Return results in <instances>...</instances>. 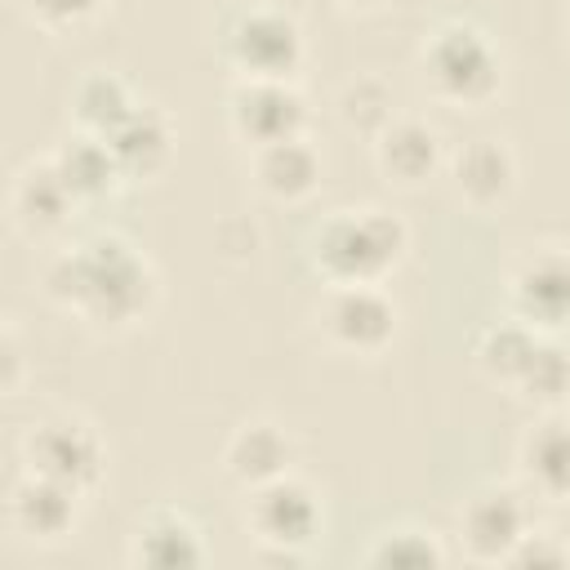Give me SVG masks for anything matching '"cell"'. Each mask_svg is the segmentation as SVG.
Masks as SVG:
<instances>
[{
  "instance_id": "obj_1",
  "label": "cell",
  "mask_w": 570,
  "mask_h": 570,
  "mask_svg": "<svg viewBox=\"0 0 570 570\" xmlns=\"http://www.w3.org/2000/svg\"><path fill=\"white\" fill-rule=\"evenodd\" d=\"M45 294L98 330H125L147 316L156 298V276L125 236L98 232L49 263Z\"/></svg>"
},
{
  "instance_id": "obj_2",
  "label": "cell",
  "mask_w": 570,
  "mask_h": 570,
  "mask_svg": "<svg viewBox=\"0 0 570 570\" xmlns=\"http://www.w3.org/2000/svg\"><path fill=\"white\" fill-rule=\"evenodd\" d=\"M410 249V227L387 209H338L307 236L312 272L325 285L383 281Z\"/></svg>"
},
{
  "instance_id": "obj_3",
  "label": "cell",
  "mask_w": 570,
  "mask_h": 570,
  "mask_svg": "<svg viewBox=\"0 0 570 570\" xmlns=\"http://www.w3.org/2000/svg\"><path fill=\"white\" fill-rule=\"evenodd\" d=\"M419 67L428 89L441 102L454 107H481L499 94L503 80V53L490 40L485 27L468 22V18H445L428 31L423 49H419Z\"/></svg>"
},
{
  "instance_id": "obj_4",
  "label": "cell",
  "mask_w": 570,
  "mask_h": 570,
  "mask_svg": "<svg viewBox=\"0 0 570 570\" xmlns=\"http://www.w3.org/2000/svg\"><path fill=\"white\" fill-rule=\"evenodd\" d=\"M218 49L236 71V80H294V71L303 67L298 22L267 4H249L232 13L218 36Z\"/></svg>"
},
{
  "instance_id": "obj_5",
  "label": "cell",
  "mask_w": 570,
  "mask_h": 570,
  "mask_svg": "<svg viewBox=\"0 0 570 570\" xmlns=\"http://www.w3.org/2000/svg\"><path fill=\"white\" fill-rule=\"evenodd\" d=\"M245 494H249L245 525L267 552L303 557L321 539V494L303 476L285 472V476H276L267 485H254Z\"/></svg>"
},
{
  "instance_id": "obj_6",
  "label": "cell",
  "mask_w": 570,
  "mask_h": 570,
  "mask_svg": "<svg viewBox=\"0 0 570 570\" xmlns=\"http://www.w3.org/2000/svg\"><path fill=\"white\" fill-rule=\"evenodd\" d=\"M102 441L85 419L71 414H49L40 423H31V432L22 436V463L27 472H40L49 481L71 485L76 494H89L102 481Z\"/></svg>"
},
{
  "instance_id": "obj_7",
  "label": "cell",
  "mask_w": 570,
  "mask_h": 570,
  "mask_svg": "<svg viewBox=\"0 0 570 570\" xmlns=\"http://www.w3.org/2000/svg\"><path fill=\"white\" fill-rule=\"evenodd\" d=\"M316 321L325 338L343 352L374 356L392 343L396 334V303L383 289V281H361V285H325V298L316 307Z\"/></svg>"
},
{
  "instance_id": "obj_8",
  "label": "cell",
  "mask_w": 570,
  "mask_h": 570,
  "mask_svg": "<svg viewBox=\"0 0 570 570\" xmlns=\"http://www.w3.org/2000/svg\"><path fill=\"white\" fill-rule=\"evenodd\" d=\"M508 316L552 338L570 330V249L539 245L517 263L508 276Z\"/></svg>"
},
{
  "instance_id": "obj_9",
  "label": "cell",
  "mask_w": 570,
  "mask_h": 570,
  "mask_svg": "<svg viewBox=\"0 0 570 570\" xmlns=\"http://www.w3.org/2000/svg\"><path fill=\"white\" fill-rule=\"evenodd\" d=\"M232 134L254 151L281 138H298L307 129V98L294 80H236L227 94Z\"/></svg>"
},
{
  "instance_id": "obj_10",
  "label": "cell",
  "mask_w": 570,
  "mask_h": 570,
  "mask_svg": "<svg viewBox=\"0 0 570 570\" xmlns=\"http://www.w3.org/2000/svg\"><path fill=\"white\" fill-rule=\"evenodd\" d=\"M530 530L525 490L512 485H476L459 508V539L472 561H508V552Z\"/></svg>"
},
{
  "instance_id": "obj_11",
  "label": "cell",
  "mask_w": 570,
  "mask_h": 570,
  "mask_svg": "<svg viewBox=\"0 0 570 570\" xmlns=\"http://www.w3.org/2000/svg\"><path fill=\"white\" fill-rule=\"evenodd\" d=\"M517 472L521 490L543 503L570 499V414L548 410L517 445Z\"/></svg>"
},
{
  "instance_id": "obj_12",
  "label": "cell",
  "mask_w": 570,
  "mask_h": 570,
  "mask_svg": "<svg viewBox=\"0 0 570 570\" xmlns=\"http://www.w3.org/2000/svg\"><path fill=\"white\" fill-rule=\"evenodd\" d=\"M80 499L71 485L62 481H49L40 472H22L9 490V525L22 534V539H36V543H58L76 530V517H80Z\"/></svg>"
},
{
  "instance_id": "obj_13",
  "label": "cell",
  "mask_w": 570,
  "mask_h": 570,
  "mask_svg": "<svg viewBox=\"0 0 570 570\" xmlns=\"http://www.w3.org/2000/svg\"><path fill=\"white\" fill-rule=\"evenodd\" d=\"M129 561L151 570H191L209 561L200 525L178 508H151L129 539Z\"/></svg>"
},
{
  "instance_id": "obj_14",
  "label": "cell",
  "mask_w": 570,
  "mask_h": 570,
  "mask_svg": "<svg viewBox=\"0 0 570 570\" xmlns=\"http://www.w3.org/2000/svg\"><path fill=\"white\" fill-rule=\"evenodd\" d=\"M374 165L383 169L387 183L396 187H423L428 178H436V169L445 165V142L441 134L419 120V116H396L379 138H374Z\"/></svg>"
},
{
  "instance_id": "obj_15",
  "label": "cell",
  "mask_w": 570,
  "mask_h": 570,
  "mask_svg": "<svg viewBox=\"0 0 570 570\" xmlns=\"http://www.w3.org/2000/svg\"><path fill=\"white\" fill-rule=\"evenodd\" d=\"M9 209H13V223L22 227V236L36 240V236H53V232H62V227L76 218L80 200H76L71 187L62 183L58 165L45 156V160L22 165V174L13 178Z\"/></svg>"
},
{
  "instance_id": "obj_16",
  "label": "cell",
  "mask_w": 570,
  "mask_h": 570,
  "mask_svg": "<svg viewBox=\"0 0 570 570\" xmlns=\"http://www.w3.org/2000/svg\"><path fill=\"white\" fill-rule=\"evenodd\" d=\"M450 174L472 209H494L517 187V156L503 138H472L450 156Z\"/></svg>"
},
{
  "instance_id": "obj_17",
  "label": "cell",
  "mask_w": 570,
  "mask_h": 570,
  "mask_svg": "<svg viewBox=\"0 0 570 570\" xmlns=\"http://www.w3.org/2000/svg\"><path fill=\"white\" fill-rule=\"evenodd\" d=\"M249 169H254V187L272 200H285V205L307 200L321 187V151L307 142V134L254 147Z\"/></svg>"
},
{
  "instance_id": "obj_18",
  "label": "cell",
  "mask_w": 570,
  "mask_h": 570,
  "mask_svg": "<svg viewBox=\"0 0 570 570\" xmlns=\"http://www.w3.org/2000/svg\"><path fill=\"white\" fill-rule=\"evenodd\" d=\"M223 468L245 490L267 485L285 472H294V441L285 436V428H276L267 419H249L232 432V441L223 450Z\"/></svg>"
},
{
  "instance_id": "obj_19",
  "label": "cell",
  "mask_w": 570,
  "mask_h": 570,
  "mask_svg": "<svg viewBox=\"0 0 570 570\" xmlns=\"http://www.w3.org/2000/svg\"><path fill=\"white\" fill-rule=\"evenodd\" d=\"M49 160L58 165L62 183L71 187V196H76L80 205H98V200L116 196L120 183H125V169H120V160L111 156L107 138L85 134V129H76L67 142H58V151H53Z\"/></svg>"
},
{
  "instance_id": "obj_20",
  "label": "cell",
  "mask_w": 570,
  "mask_h": 570,
  "mask_svg": "<svg viewBox=\"0 0 570 570\" xmlns=\"http://www.w3.org/2000/svg\"><path fill=\"white\" fill-rule=\"evenodd\" d=\"M102 138H107L111 156L120 160L125 178H151V174H160L165 160H169V151H174V125H169V116L156 111V107H142V102L111 134H102Z\"/></svg>"
},
{
  "instance_id": "obj_21",
  "label": "cell",
  "mask_w": 570,
  "mask_h": 570,
  "mask_svg": "<svg viewBox=\"0 0 570 570\" xmlns=\"http://www.w3.org/2000/svg\"><path fill=\"white\" fill-rule=\"evenodd\" d=\"M134 107H138V98H134V89H129L116 71H89V76L76 85V94H71L76 129L98 134V138L111 134Z\"/></svg>"
},
{
  "instance_id": "obj_22",
  "label": "cell",
  "mask_w": 570,
  "mask_h": 570,
  "mask_svg": "<svg viewBox=\"0 0 570 570\" xmlns=\"http://www.w3.org/2000/svg\"><path fill=\"white\" fill-rule=\"evenodd\" d=\"M512 392L525 401V405H539V410H566L570 401V356L561 352V343L552 334L539 338L534 356L525 361V370L517 374Z\"/></svg>"
},
{
  "instance_id": "obj_23",
  "label": "cell",
  "mask_w": 570,
  "mask_h": 570,
  "mask_svg": "<svg viewBox=\"0 0 570 570\" xmlns=\"http://www.w3.org/2000/svg\"><path fill=\"white\" fill-rule=\"evenodd\" d=\"M539 338H543L539 330H530L525 321L508 316V321H499V325H490V330L481 334V343H476V365H481L494 383L512 387L517 374L525 370V361L534 356Z\"/></svg>"
},
{
  "instance_id": "obj_24",
  "label": "cell",
  "mask_w": 570,
  "mask_h": 570,
  "mask_svg": "<svg viewBox=\"0 0 570 570\" xmlns=\"http://www.w3.org/2000/svg\"><path fill=\"white\" fill-rule=\"evenodd\" d=\"M365 566H405V570H428V566H445L450 552L445 543L423 530V525H387L374 534V543L361 557Z\"/></svg>"
},
{
  "instance_id": "obj_25",
  "label": "cell",
  "mask_w": 570,
  "mask_h": 570,
  "mask_svg": "<svg viewBox=\"0 0 570 570\" xmlns=\"http://www.w3.org/2000/svg\"><path fill=\"white\" fill-rule=\"evenodd\" d=\"M338 116H343L347 129H361V134L379 138V134L396 120V98H392V89H387L383 80L361 76V80H352V85L343 89V98H338Z\"/></svg>"
},
{
  "instance_id": "obj_26",
  "label": "cell",
  "mask_w": 570,
  "mask_h": 570,
  "mask_svg": "<svg viewBox=\"0 0 570 570\" xmlns=\"http://www.w3.org/2000/svg\"><path fill=\"white\" fill-rule=\"evenodd\" d=\"M503 566H570V543H561L557 534L530 525V530L521 534V543L508 552Z\"/></svg>"
},
{
  "instance_id": "obj_27",
  "label": "cell",
  "mask_w": 570,
  "mask_h": 570,
  "mask_svg": "<svg viewBox=\"0 0 570 570\" xmlns=\"http://www.w3.org/2000/svg\"><path fill=\"white\" fill-rule=\"evenodd\" d=\"M102 0H27V13L49 27V31H62V27H80L85 18L98 13Z\"/></svg>"
},
{
  "instance_id": "obj_28",
  "label": "cell",
  "mask_w": 570,
  "mask_h": 570,
  "mask_svg": "<svg viewBox=\"0 0 570 570\" xmlns=\"http://www.w3.org/2000/svg\"><path fill=\"white\" fill-rule=\"evenodd\" d=\"M18 370H22V352H18V334L13 330H4V379H0V387L13 396L18 392Z\"/></svg>"
},
{
  "instance_id": "obj_29",
  "label": "cell",
  "mask_w": 570,
  "mask_h": 570,
  "mask_svg": "<svg viewBox=\"0 0 570 570\" xmlns=\"http://www.w3.org/2000/svg\"><path fill=\"white\" fill-rule=\"evenodd\" d=\"M338 4H347V9H379V4H387V0H338Z\"/></svg>"
},
{
  "instance_id": "obj_30",
  "label": "cell",
  "mask_w": 570,
  "mask_h": 570,
  "mask_svg": "<svg viewBox=\"0 0 570 570\" xmlns=\"http://www.w3.org/2000/svg\"><path fill=\"white\" fill-rule=\"evenodd\" d=\"M566 31H570V18H566Z\"/></svg>"
},
{
  "instance_id": "obj_31",
  "label": "cell",
  "mask_w": 570,
  "mask_h": 570,
  "mask_svg": "<svg viewBox=\"0 0 570 570\" xmlns=\"http://www.w3.org/2000/svg\"><path fill=\"white\" fill-rule=\"evenodd\" d=\"M566 414H570V401H566Z\"/></svg>"
}]
</instances>
